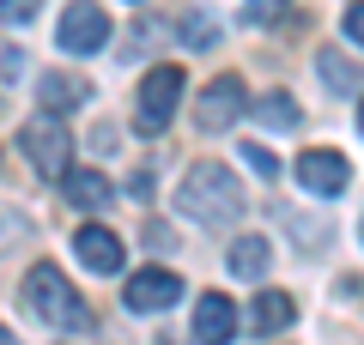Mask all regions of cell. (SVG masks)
I'll list each match as a JSON object with an SVG mask.
<instances>
[{"instance_id":"cell-4","label":"cell","mask_w":364,"mask_h":345,"mask_svg":"<svg viewBox=\"0 0 364 345\" xmlns=\"http://www.w3.org/2000/svg\"><path fill=\"white\" fill-rule=\"evenodd\" d=\"M18 146H25L31 170H43V176H67V152H73V140H67L61 115H31L25 133H18Z\"/></svg>"},{"instance_id":"cell-3","label":"cell","mask_w":364,"mask_h":345,"mask_svg":"<svg viewBox=\"0 0 364 345\" xmlns=\"http://www.w3.org/2000/svg\"><path fill=\"white\" fill-rule=\"evenodd\" d=\"M182 103V67H152L140 85V103H134V128L140 133H164L170 115Z\"/></svg>"},{"instance_id":"cell-15","label":"cell","mask_w":364,"mask_h":345,"mask_svg":"<svg viewBox=\"0 0 364 345\" xmlns=\"http://www.w3.org/2000/svg\"><path fill=\"white\" fill-rule=\"evenodd\" d=\"M316 67H322V85H334V91H364V73H358L352 61H340L334 49H322V61H316Z\"/></svg>"},{"instance_id":"cell-20","label":"cell","mask_w":364,"mask_h":345,"mask_svg":"<svg viewBox=\"0 0 364 345\" xmlns=\"http://www.w3.org/2000/svg\"><path fill=\"white\" fill-rule=\"evenodd\" d=\"M346 37L364 43V0H352V6H346Z\"/></svg>"},{"instance_id":"cell-8","label":"cell","mask_w":364,"mask_h":345,"mask_svg":"<svg viewBox=\"0 0 364 345\" xmlns=\"http://www.w3.org/2000/svg\"><path fill=\"white\" fill-rule=\"evenodd\" d=\"M73 248H79V261H85L97 279H104V273H122V261H128L122 236H116V230H104V224H85V230L73 236Z\"/></svg>"},{"instance_id":"cell-13","label":"cell","mask_w":364,"mask_h":345,"mask_svg":"<svg viewBox=\"0 0 364 345\" xmlns=\"http://www.w3.org/2000/svg\"><path fill=\"white\" fill-rule=\"evenodd\" d=\"M291 315H298V309H291V297H286V291H261V297H255V309H249V333H261V339H267V333L291 327Z\"/></svg>"},{"instance_id":"cell-7","label":"cell","mask_w":364,"mask_h":345,"mask_svg":"<svg viewBox=\"0 0 364 345\" xmlns=\"http://www.w3.org/2000/svg\"><path fill=\"white\" fill-rule=\"evenodd\" d=\"M176 297H182V279L164 273V267H146V273L128 279V309L134 315H158V309H170Z\"/></svg>"},{"instance_id":"cell-9","label":"cell","mask_w":364,"mask_h":345,"mask_svg":"<svg viewBox=\"0 0 364 345\" xmlns=\"http://www.w3.org/2000/svg\"><path fill=\"white\" fill-rule=\"evenodd\" d=\"M231 333H237V303L207 291L195 303V345H231Z\"/></svg>"},{"instance_id":"cell-18","label":"cell","mask_w":364,"mask_h":345,"mask_svg":"<svg viewBox=\"0 0 364 345\" xmlns=\"http://www.w3.org/2000/svg\"><path fill=\"white\" fill-rule=\"evenodd\" d=\"M243 158H249V170H255V176H279V164H273L267 146H243Z\"/></svg>"},{"instance_id":"cell-17","label":"cell","mask_w":364,"mask_h":345,"mask_svg":"<svg viewBox=\"0 0 364 345\" xmlns=\"http://www.w3.org/2000/svg\"><path fill=\"white\" fill-rule=\"evenodd\" d=\"M243 13H249V25H273V18L286 13V0H249Z\"/></svg>"},{"instance_id":"cell-19","label":"cell","mask_w":364,"mask_h":345,"mask_svg":"<svg viewBox=\"0 0 364 345\" xmlns=\"http://www.w3.org/2000/svg\"><path fill=\"white\" fill-rule=\"evenodd\" d=\"M0 18H13V25H31V18H37V0H0Z\"/></svg>"},{"instance_id":"cell-16","label":"cell","mask_w":364,"mask_h":345,"mask_svg":"<svg viewBox=\"0 0 364 345\" xmlns=\"http://www.w3.org/2000/svg\"><path fill=\"white\" fill-rule=\"evenodd\" d=\"M255 115L267 121V128H298V103H291L286 91H267V97L255 103Z\"/></svg>"},{"instance_id":"cell-10","label":"cell","mask_w":364,"mask_h":345,"mask_svg":"<svg viewBox=\"0 0 364 345\" xmlns=\"http://www.w3.org/2000/svg\"><path fill=\"white\" fill-rule=\"evenodd\" d=\"M346 176H352V170H346V158H340V152H304L298 158V182L310 194H340V188H346Z\"/></svg>"},{"instance_id":"cell-6","label":"cell","mask_w":364,"mask_h":345,"mask_svg":"<svg viewBox=\"0 0 364 345\" xmlns=\"http://www.w3.org/2000/svg\"><path fill=\"white\" fill-rule=\"evenodd\" d=\"M237 115H243V79H237V73H219V79L195 97V128H200V133H225Z\"/></svg>"},{"instance_id":"cell-22","label":"cell","mask_w":364,"mask_h":345,"mask_svg":"<svg viewBox=\"0 0 364 345\" xmlns=\"http://www.w3.org/2000/svg\"><path fill=\"white\" fill-rule=\"evenodd\" d=\"M358 128H364V109H358Z\"/></svg>"},{"instance_id":"cell-21","label":"cell","mask_w":364,"mask_h":345,"mask_svg":"<svg viewBox=\"0 0 364 345\" xmlns=\"http://www.w3.org/2000/svg\"><path fill=\"white\" fill-rule=\"evenodd\" d=\"M0 345H18V339H13V333H6V327H0Z\"/></svg>"},{"instance_id":"cell-5","label":"cell","mask_w":364,"mask_h":345,"mask_svg":"<svg viewBox=\"0 0 364 345\" xmlns=\"http://www.w3.org/2000/svg\"><path fill=\"white\" fill-rule=\"evenodd\" d=\"M55 43H61L67 55H97L109 43V18L104 6H91V0H73L61 13V31H55Z\"/></svg>"},{"instance_id":"cell-1","label":"cell","mask_w":364,"mask_h":345,"mask_svg":"<svg viewBox=\"0 0 364 345\" xmlns=\"http://www.w3.org/2000/svg\"><path fill=\"white\" fill-rule=\"evenodd\" d=\"M182 212L195 218V224H231L237 212H243V182L231 176L225 164H195L188 176H182Z\"/></svg>"},{"instance_id":"cell-2","label":"cell","mask_w":364,"mask_h":345,"mask_svg":"<svg viewBox=\"0 0 364 345\" xmlns=\"http://www.w3.org/2000/svg\"><path fill=\"white\" fill-rule=\"evenodd\" d=\"M25 303L37 309L49 327H91V309H85V297L67 285V273L61 267H49V261H37V267L25 273Z\"/></svg>"},{"instance_id":"cell-14","label":"cell","mask_w":364,"mask_h":345,"mask_svg":"<svg viewBox=\"0 0 364 345\" xmlns=\"http://www.w3.org/2000/svg\"><path fill=\"white\" fill-rule=\"evenodd\" d=\"M43 103H49L43 115L79 109V103H91V85H85V79H73V73H43Z\"/></svg>"},{"instance_id":"cell-12","label":"cell","mask_w":364,"mask_h":345,"mask_svg":"<svg viewBox=\"0 0 364 345\" xmlns=\"http://www.w3.org/2000/svg\"><path fill=\"white\" fill-rule=\"evenodd\" d=\"M225 267H231L237 279H261V273L273 267V243L267 236H237L231 255H225Z\"/></svg>"},{"instance_id":"cell-11","label":"cell","mask_w":364,"mask_h":345,"mask_svg":"<svg viewBox=\"0 0 364 345\" xmlns=\"http://www.w3.org/2000/svg\"><path fill=\"white\" fill-rule=\"evenodd\" d=\"M67 200L79 206V212H104V206H116V188H109L104 170H67Z\"/></svg>"}]
</instances>
